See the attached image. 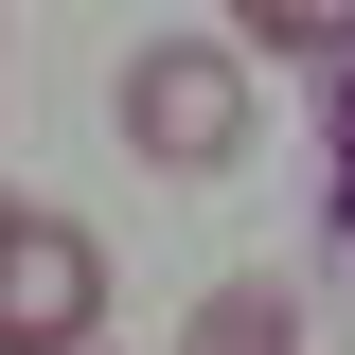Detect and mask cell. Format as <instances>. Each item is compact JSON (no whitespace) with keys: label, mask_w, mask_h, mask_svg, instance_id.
Wrapping results in <instances>:
<instances>
[{"label":"cell","mask_w":355,"mask_h":355,"mask_svg":"<svg viewBox=\"0 0 355 355\" xmlns=\"http://www.w3.org/2000/svg\"><path fill=\"white\" fill-rule=\"evenodd\" d=\"M178 355H320V320H302V302H284V284H266V266H231L214 302L178 320Z\"/></svg>","instance_id":"3"},{"label":"cell","mask_w":355,"mask_h":355,"mask_svg":"<svg viewBox=\"0 0 355 355\" xmlns=\"http://www.w3.org/2000/svg\"><path fill=\"white\" fill-rule=\"evenodd\" d=\"M249 53H355V0H231Z\"/></svg>","instance_id":"4"},{"label":"cell","mask_w":355,"mask_h":355,"mask_svg":"<svg viewBox=\"0 0 355 355\" xmlns=\"http://www.w3.org/2000/svg\"><path fill=\"white\" fill-rule=\"evenodd\" d=\"M320 214H338V249H355V53H338V125H320Z\"/></svg>","instance_id":"5"},{"label":"cell","mask_w":355,"mask_h":355,"mask_svg":"<svg viewBox=\"0 0 355 355\" xmlns=\"http://www.w3.org/2000/svg\"><path fill=\"white\" fill-rule=\"evenodd\" d=\"M89 320H107V249L18 196L0 214V355H89Z\"/></svg>","instance_id":"2"},{"label":"cell","mask_w":355,"mask_h":355,"mask_svg":"<svg viewBox=\"0 0 355 355\" xmlns=\"http://www.w3.org/2000/svg\"><path fill=\"white\" fill-rule=\"evenodd\" d=\"M107 107H125V142L160 178H214L231 142H249V53H231V36H142Z\"/></svg>","instance_id":"1"},{"label":"cell","mask_w":355,"mask_h":355,"mask_svg":"<svg viewBox=\"0 0 355 355\" xmlns=\"http://www.w3.org/2000/svg\"><path fill=\"white\" fill-rule=\"evenodd\" d=\"M0 214H18V196H0Z\"/></svg>","instance_id":"6"}]
</instances>
